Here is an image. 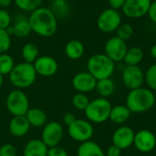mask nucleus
I'll return each instance as SVG.
<instances>
[{
  "mask_svg": "<svg viewBox=\"0 0 156 156\" xmlns=\"http://www.w3.org/2000/svg\"><path fill=\"white\" fill-rule=\"evenodd\" d=\"M37 76V74L33 64L25 61L16 64L8 75L12 86L18 90H24L32 86L36 81Z\"/></svg>",
  "mask_w": 156,
  "mask_h": 156,
  "instance_id": "nucleus-3",
  "label": "nucleus"
},
{
  "mask_svg": "<svg viewBox=\"0 0 156 156\" xmlns=\"http://www.w3.org/2000/svg\"><path fill=\"white\" fill-rule=\"evenodd\" d=\"M123 85L130 90L141 88L144 82V73L139 66H127L122 69Z\"/></svg>",
  "mask_w": 156,
  "mask_h": 156,
  "instance_id": "nucleus-10",
  "label": "nucleus"
},
{
  "mask_svg": "<svg viewBox=\"0 0 156 156\" xmlns=\"http://www.w3.org/2000/svg\"><path fill=\"white\" fill-rule=\"evenodd\" d=\"M112 108L111 102L107 99L101 97L91 101L84 112L89 122L100 124L109 120Z\"/></svg>",
  "mask_w": 156,
  "mask_h": 156,
  "instance_id": "nucleus-5",
  "label": "nucleus"
},
{
  "mask_svg": "<svg viewBox=\"0 0 156 156\" xmlns=\"http://www.w3.org/2000/svg\"><path fill=\"white\" fill-rule=\"evenodd\" d=\"M144 81L151 90L156 91V63L151 65L144 73Z\"/></svg>",
  "mask_w": 156,
  "mask_h": 156,
  "instance_id": "nucleus-32",
  "label": "nucleus"
},
{
  "mask_svg": "<svg viewBox=\"0 0 156 156\" xmlns=\"http://www.w3.org/2000/svg\"><path fill=\"white\" fill-rule=\"evenodd\" d=\"M47 156H69V154L63 147L57 145L48 148Z\"/></svg>",
  "mask_w": 156,
  "mask_h": 156,
  "instance_id": "nucleus-36",
  "label": "nucleus"
},
{
  "mask_svg": "<svg viewBox=\"0 0 156 156\" xmlns=\"http://www.w3.org/2000/svg\"><path fill=\"white\" fill-rule=\"evenodd\" d=\"M25 116L30 126L34 128L44 127L48 120L46 112L39 108H29Z\"/></svg>",
  "mask_w": 156,
  "mask_h": 156,
  "instance_id": "nucleus-20",
  "label": "nucleus"
},
{
  "mask_svg": "<svg viewBox=\"0 0 156 156\" xmlns=\"http://www.w3.org/2000/svg\"><path fill=\"white\" fill-rule=\"evenodd\" d=\"M144 53L139 47H132L127 49L123 62L127 66H138L144 59Z\"/></svg>",
  "mask_w": 156,
  "mask_h": 156,
  "instance_id": "nucleus-24",
  "label": "nucleus"
},
{
  "mask_svg": "<svg viewBox=\"0 0 156 156\" xmlns=\"http://www.w3.org/2000/svg\"><path fill=\"white\" fill-rule=\"evenodd\" d=\"M21 56L25 62L33 64L36 59L39 57L38 48L32 42L26 43L21 48Z\"/></svg>",
  "mask_w": 156,
  "mask_h": 156,
  "instance_id": "nucleus-25",
  "label": "nucleus"
},
{
  "mask_svg": "<svg viewBox=\"0 0 156 156\" xmlns=\"http://www.w3.org/2000/svg\"><path fill=\"white\" fill-rule=\"evenodd\" d=\"M12 44L11 36L5 29H0V54L7 53Z\"/></svg>",
  "mask_w": 156,
  "mask_h": 156,
  "instance_id": "nucleus-33",
  "label": "nucleus"
},
{
  "mask_svg": "<svg viewBox=\"0 0 156 156\" xmlns=\"http://www.w3.org/2000/svg\"><path fill=\"white\" fill-rule=\"evenodd\" d=\"M95 90L101 98L106 99L107 97H110L114 92V90H115L114 81L111 78L100 80L97 81Z\"/></svg>",
  "mask_w": 156,
  "mask_h": 156,
  "instance_id": "nucleus-26",
  "label": "nucleus"
},
{
  "mask_svg": "<svg viewBox=\"0 0 156 156\" xmlns=\"http://www.w3.org/2000/svg\"><path fill=\"white\" fill-rule=\"evenodd\" d=\"M150 17V19L156 24V0L154 1H152V4L150 5V8H149V11H148V14H147Z\"/></svg>",
  "mask_w": 156,
  "mask_h": 156,
  "instance_id": "nucleus-39",
  "label": "nucleus"
},
{
  "mask_svg": "<svg viewBox=\"0 0 156 156\" xmlns=\"http://www.w3.org/2000/svg\"><path fill=\"white\" fill-rule=\"evenodd\" d=\"M69 136L76 141L84 143L90 141L94 133V129L90 122L83 119H76V121L68 126Z\"/></svg>",
  "mask_w": 156,
  "mask_h": 156,
  "instance_id": "nucleus-8",
  "label": "nucleus"
},
{
  "mask_svg": "<svg viewBox=\"0 0 156 156\" xmlns=\"http://www.w3.org/2000/svg\"><path fill=\"white\" fill-rule=\"evenodd\" d=\"M48 1H50V2H53V1H55V0H48Z\"/></svg>",
  "mask_w": 156,
  "mask_h": 156,
  "instance_id": "nucleus-44",
  "label": "nucleus"
},
{
  "mask_svg": "<svg viewBox=\"0 0 156 156\" xmlns=\"http://www.w3.org/2000/svg\"><path fill=\"white\" fill-rule=\"evenodd\" d=\"M51 11L57 16V18H64L69 15L70 7L67 0H55L52 2Z\"/></svg>",
  "mask_w": 156,
  "mask_h": 156,
  "instance_id": "nucleus-27",
  "label": "nucleus"
},
{
  "mask_svg": "<svg viewBox=\"0 0 156 156\" xmlns=\"http://www.w3.org/2000/svg\"><path fill=\"white\" fill-rule=\"evenodd\" d=\"M121 154H122V150L114 144L109 146L106 152L107 156H121Z\"/></svg>",
  "mask_w": 156,
  "mask_h": 156,
  "instance_id": "nucleus-37",
  "label": "nucleus"
},
{
  "mask_svg": "<svg viewBox=\"0 0 156 156\" xmlns=\"http://www.w3.org/2000/svg\"><path fill=\"white\" fill-rule=\"evenodd\" d=\"M35 70L37 75L45 78L54 76L58 69V61L51 56H39L33 63Z\"/></svg>",
  "mask_w": 156,
  "mask_h": 156,
  "instance_id": "nucleus-13",
  "label": "nucleus"
},
{
  "mask_svg": "<svg viewBox=\"0 0 156 156\" xmlns=\"http://www.w3.org/2000/svg\"><path fill=\"white\" fill-rule=\"evenodd\" d=\"M132 112L126 105H116L112 108L109 120L115 124H122L126 122Z\"/></svg>",
  "mask_w": 156,
  "mask_h": 156,
  "instance_id": "nucleus-23",
  "label": "nucleus"
},
{
  "mask_svg": "<svg viewBox=\"0 0 156 156\" xmlns=\"http://www.w3.org/2000/svg\"><path fill=\"white\" fill-rule=\"evenodd\" d=\"M16 148L12 144H4L0 146V156H16Z\"/></svg>",
  "mask_w": 156,
  "mask_h": 156,
  "instance_id": "nucleus-35",
  "label": "nucleus"
},
{
  "mask_svg": "<svg viewBox=\"0 0 156 156\" xmlns=\"http://www.w3.org/2000/svg\"><path fill=\"white\" fill-rule=\"evenodd\" d=\"M150 53H151L152 57H153L154 59H156V44L152 46V48H151V49H150Z\"/></svg>",
  "mask_w": 156,
  "mask_h": 156,
  "instance_id": "nucleus-42",
  "label": "nucleus"
},
{
  "mask_svg": "<svg viewBox=\"0 0 156 156\" xmlns=\"http://www.w3.org/2000/svg\"><path fill=\"white\" fill-rule=\"evenodd\" d=\"M76 116L71 113V112H67L63 115V122L67 125V126H69L71 123H73L75 121H76Z\"/></svg>",
  "mask_w": 156,
  "mask_h": 156,
  "instance_id": "nucleus-40",
  "label": "nucleus"
},
{
  "mask_svg": "<svg viewBox=\"0 0 156 156\" xmlns=\"http://www.w3.org/2000/svg\"><path fill=\"white\" fill-rule=\"evenodd\" d=\"M48 147L41 139L28 141L23 149V156H47Z\"/></svg>",
  "mask_w": 156,
  "mask_h": 156,
  "instance_id": "nucleus-19",
  "label": "nucleus"
},
{
  "mask_svg": "<svg viewBox=\"0 0 156 156\" xmlns=\"http://www.w3.org/2000/svg\"><path fill=\"white\" fill-rule=\"evenodd\" d=\"M134 30H133V27L129 24V23H122L121 26L117 28L116 30V34L119 38L127 41L130 38H132V37L133 36Z\"/></svg>",
  "mask_w": 156,
  "mask_h": 156,
  "instance_id": "nucleus-31",
  "label": "nucleus"
},
{
  "mask_svg": "<svg viewBox=\"0 0 156 156\" xmlns=\"http://www.w3.org/2000/svg\"><path fill=\"white\" fill-rule=\"evenodd\" d=\"M127 49L128 47L126 41L119 38L118 37H112L105 43L104 54L108 56L114 63H117L123 61Z\"/></svg>",
  "mask_w": 156,
  "mask_h": 156,
  "instance_id": "nucleus-11",
  "label": "nucleus"
},
{
  "mask_svg": "<svg viewBox=\"0 0 156 156\" xmlns=\"http://www.w3.org/2000/svg\"><path fill=\"white\" fill-rule=\"evenodd\" d=\"M15 60L13 57L7 53L0 54V74L3 76L9 75L15 67Z\"/></svg>",
  "mask_w": 156,
  "mask_h": 156,
  "instance_id": "nucleus-28",
  "label": "nucleus"
},
{
  "mask_svg": "<svg viewBox=\"0 0 156 156\" xmlns=\"http://www.w3.org/2000/svg\"><path fill=\"white\" fill-rule=\"evenodd\" d=\"M152 0H126L122 13L129 18H140L148 14Z\"/></svg>",
  "mask_w": 156,
  "mask_h": 156,
  "instance_id": "nucleus-12",
  "label": "nucleus"
},
{
  "mask_svg": "<svg viewBox=\"0 0 156 156\" xmlns=\"http://www.w3.org/2000/svg\"><path fill=\"white\" fill-rule=\"evenodd\" d=\"M134 131L128 126H121L112 134V144L119 147L122 151L133 145Z\"/></svg>",
  "mask_w": 156,
  "mask_h": 156,
  "instance_id": "nucleus-16",
  "label": "nucleus"
},
{
  "mask_svg": "<svg viewBox=\"0 0 156 156\" xmlns=\"http://www.w3.org/2000/svg\"><path fill=\"white\" fill-rule=\"evenodd\" d=\"M3 83H4V76L0 74V88L3 86Z\"/></svg>",
  "mask_w": 156,
  "mask_h": 156,
  "instance_id": "nucleus-43",
  "label": "nucleus"
},
{
  "mask_svg": "<svg viewBox=\"0 0 156 156\" xmlns=\"http://www.w3.org/2000/svg\"><path fill=\"white\" fill-rule=\"evenodd\" d=\"M97 80L89 72L81 71L77 73L72 79V86L80 93H89L96 89Z\"/></svg>",
  "mask_w": 156,
  "mask_h": 156,
  "instance_id": "nucleus-15",
  "label": "nucleus"
},
{
  "mask_svg": "<svg viewBox=\"0 0 156 156\" xmlns=\"http://www.w3.org/2000/svg\"><path fill=\"white\" fill-rule=\"evenodd\" d=\"M13 2L14 0H0V8L6 9L12 5Z\"/></svg>",
  "mask_w": 156,
  "mask_h": 156,
  "instance_id": "nucleus-41",
  "label": "nucleus"
},
{
  "mask_svg": "<svg viewBox=\"0 0 156 156\" xmlns=\"http://www.w3.org/2000/svg\"><path fill=\"white\" fill-rule=\"evenodd\" d=\"M133 145L141 153H150L156 147L155 134L149 130H140L135 133Z\"/></svg>",
  "mask_w": 156,
  "mask_h": 156,
  "instance_id": "nucleus-14",
  "label": "nucleus"
},
{
  "mask_svg": "<svg viewBox=\"0 0 156 156\" xmlns=\"http://www.w3.org/2000/svg\"><path fill=\"white\" fill-rule=\"evenodd\" d=\"M28 22L32 32L43 37L55 35L58 30V18L50 8L40 6L28 16Z\"/></svg>",
  "mask_w": 156,
  "mask_h": 156,
  "instance_id": "nucleus-1",
  "label": "nucleus"
},
{
  "mask_svg": "<svg viewBox=\"0 0 156 156\" xmlns=\"http://www.w3.org/2000/svg\"><path fill=\"white\" fill-rule=\"evenodd\" d=\"M12 16L6 9L0 8V29H6L11 26Z\"/></svg>",
  "mask_w": 156,
  "mask_h": 156,
  "instance_id": "nucleus-34",
  "label": "nucleus"
},
{
  "mask_svg": "<svg viewBox=\"0 0 156 156\" xmlns=\"http://www.w3.org/2000/svg\"><path fill=\"white\" fill-rule=\"evenodd\" d=\"M13 28V36L17 38H26L27 37L31 32V27L28 22V17L22 14H18L15 17V22L12 25Z\"/></svg>",
  "mask_w": 156,
  "mask_h": 156,
  "instance_id": "nucleus-18",
  "label": "nucleus"
},
{
  "mask_svg": "<svg viewBox=\"0 0 156 156\" xmlns=\"http://www.w3.org/2000/svg\"><path fill=\"white\" fill-rule=\"evenodd\" d=\"M87 69L97 80H100L112 76L115 71V63L104 53H99L88 59Z\"/></svg>",
  "mask_w": 156,
  "mask_h": 156,
  "instance_id": "nucleus-4",
  "label": "nucleus"
},
{
  "mask_svg": "<svg viewBox=\"0 0 156 156\" xmlns=\"http://www.w3.org/2000/svg\"><path fill=\"white\" fill-rule=\"evenodd\" d=\"M64 130L62 125L58 122H47L41 133V140L43 143L49 148L57 146L59 144L63 138Z\"/></svg>",
  "mask_w": 156,
  "mask_h": 156,
  "instance_id": "nucleus-9",
  "label": "nucleus"
},
{
  "mask_svg": "<svg viewBox=\"0 0 156 156\" xmlns=\"http://www.w3.org/2000/svg\"><path fill=\"white\" fill-rule=\"evenodd\" d=\"M122 24V16L119 10L111 7L103 10L98 16L97 27L104 33H112L116 31Z\"/></svg>",
  "mask_w": 156,
  "mask_h": 156,
  "instance_id": "nucleus-7",
  "label": "nucleus"
},
{
  "mask_svg": "<svg viewBox=\"0 0 156 156\" xmlns=\"http://www.w3.org/2000/svg\"><path fill=\"white\" fill-rule=\"evenodd\" d=\"M78 156H106L102 148L95 142L90 140L81 143L77 151Z\"/></svg>",
  "mask_w": 156,
  "mask_h": 156,
  "instance_id": "nucleus-22",
  "label": "nucleus"
},
{
  "mask_svg": "<svg viewBox=\"0 0 156 156\" xmlns=\"http://www.w3.org/2000/svg\"><path fill=\"white\" fill-rule=\"evenodd\" d=\"M66 56L72 60H77L82 58L85 53V47L80 40L71 39L67 42L64 48Z\"/></svg>",
  "mask_w": 156,
  "mask_h": 156,
  "instance_id": "nucleus-21",
  "label": "nucleus"
},
{
  "mask_svg": "<svg viewBox=\"0 0 156 156\" xmlns=\"http://www.w3.org/2000/svg\"><path fill=\"white\" fill-rule=\"evenodd\" d=\"M44 0H14L15 5L23 12H29L40 7Z\"/></svg>",
  "mask_w": 156,
  "mask_h": 156,
  "instance_id": "nucleus-29",
  "label": "nucleus"
},
{
  "mask_svg": "<svg viewBox=\"0 0 156 156\" xmlns=\"http://www.w3.org/2000/svg\"><path fill=\"white\" fill-rule=\"evenodd\" d=\"M126 0H108L109 5L111 8L115 9V10H119L122 9L125 4Z\"/></svg>",
  "mask_w": 156,
  "mask_h": 156,
  "instance_id": "nucleus-38",
  "label": "nucleus"
},
{
  "mask_svg": "<svg viewBox=\"0 0 156 156\" xmlns=\"http://www.w3.org/2000/svg\"><path fill=\"white\" fill-rule=\"evenodd\" d=\"M30 127L26 116H13L9 122L8 130L12 136L21 138L28 133Z\"/></svg>",
  "mask_w": 156,
  "mask_h": 156,
  "instance_id": "nucleus-17",
  "label": "nucleus"
},
{
  "mask_svg": "<svg viewBox=\"0 0 156 156\" xmlns=\"http://www.w3.org/2000/svg\"><path fill=\"white\" fill-rule=\"evenodd\" d=\"M71 102H72L73 107L76 108L77 110L85 111L86 108L88 107L89 103L90 102V101L89 97L85 93H80V92H78L77 94H75L72 97Z\"/></svg>",
  "mask_w": 156,
  "mask_h": 156,
  "instance_id": "nucleus-30",
  "label": "nucleus"
},
{
  "mask_svg": "<svg viewBox=\"0 0 156 156\" xmlns=\"http://www.w3.org/2000/svg\"><path fill=\"white\" fill-rule=\"evenodd\" d=\"M155 104V95L147 88H138L130 90L126 97V106L132 113H143L150 111Z\"/></svg>",
  "mask_w": 156,
  "mask_h": 156,
  "instance_id": "nucleus-2",
  "label": "nucleus"
},
{
  "mask_svg": "<svg viewBox=\"0 0 156 156\" xmlns=\"http://www.w3.org/2000/svg\"><path fill=\"white\" fill-rule=\"evenodd\" d=\"M5 106L12 116H25L29 110V100L27 95L18 89L11 90L5 99Z\"/></svg>",
  "mask_w": 156,
  "mask_h": 156,
  "instance_id": "nucleus-6",
  "label": "nucleus"
}]
</instances>
